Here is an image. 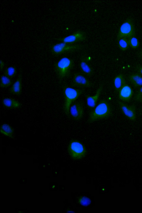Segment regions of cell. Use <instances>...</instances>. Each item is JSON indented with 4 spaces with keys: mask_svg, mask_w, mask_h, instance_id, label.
I'll use <instances>...</instances> for the list:
<instances>
[{
    "mask_svg": "<svg viewBox=\"0 0 142 213\" xmlns=\"http://www.w3.org/2000/svg\"><path fill=\"white\" fill-rule=\"evenodd\" d=\"M112 112L109 103L105 99L102 100L90 112L88 122L91 123L100 119L107 118L111 115Z\"/></svg>",
    "mask_w": 142,
    "mask_h": 213,
    "instance_id": "obj_1",
    "label": "cell"
},
{
    "mask_svg": "<svg viewBox=\"0 0 142 213\" xmlns=\"http://www.w3.org/2000/svg\"><path fill=\"white\" fill-rule=\"evenodd\" d=\"M113 83L115 90L119 92L121 89L126 84V81L124 75L120 73L117 75L114 79Z\"/></svg>",
    "mask_w": 142,
    "mask_h": 213,
    "instance_id": "obj_16",
    "label": "cell"
},
{
    "mask_svg": "<svg viewBox=\"0 0 142 213\" xmlns=\"http://www.w3.org/2000/svg\"><path fill=\"white\" fill-rule=\"evenodd\" d=\"M69 113L75 120H78L81 119L84 114V108L82 104L79 102L73 104L70 107Z\"/></svg>",
    "mask_w": 142,
    "mask_h": 213,
    "instance_id": "obj_10",
    "label": "cell"
},
{
    "mask_svg": "<svg viewBox=\"0 0 142 213\" xmlns=\"http://www.w3.org/2000/svg\"><path fill=\"white\" fill-rule=\"evenodd\" d=\"M118 92L119 99L122 101L127 102L130 101L133 93L131 87L126 84L124 85Z\"/></svg>",
    "mask_w": 142,
    "mask_h": 213,
    "instance_id": "obj_11",
    "label": "cell"
},
{
    "mask_svg": "<svg viewBox=\"0 0 142 213\" xmlns=\"http://www.w3.org/2000/svg\"><path fill=\"white\" fill-rule=\"evenodd\" d=\"M2 102L5 107L10 108H18L21 106V103L18 101L10 98L3 99Z\"/></svg>",
    "mask_w": 142,
    "mask_h": 213,
    "instance_id": "obj_17",
    "label": "cell"
},
{
    "mask_svg": "<svg viewBox=\"0 0 142 213\" xmlns=\"http://www.w3.org/2000/svg\"><path fill=\"white\" fill-rule=\"evenodd\" d=\"M79 66L82 73L86 76L90 77L93 74V69L85 57L83 56L81 58Z\"/></svg>",
    "mask_w": 142,
    "mask_h": 213,
    "instance_id": "obj_12",
    "label": "cell"
},
{
    "mask_svg": "<svg viewBox=\"0 0 142 213\" xmlns=\"http://www.w3.org/2000/svg\"><path fill=\"white\" fill-rule=\"evenodd\" d=\"M134 99L137 102L142 103V87H140L135 94Z\"/></svg>",
    "mask_w": 142,
    "mask_h": 213,
    "instance_id": "obj_23",
    "label": "cell"
},
{
    "mask_svg": "<svg viewBox=\"0 0 142 213\" xmlns=\"http://www.w3.org/2000/svg\"><path fill=\"white\" fill-rule=\"evenodd\" d=\"M86 38V34L85 32L81 30H78L72 34L61 38L60 41L62 42L75 43L85 40Z\"/></svg>",
    "mask_w": 142,
    "mask_h": 213,
    "instance_id": "obj_9",
    "label": "cell"
},
{
    "mask_svg": "<svg viewBox=\"0 0 142 213\" xmlns=\"http://www.w3.org/2000/svg\"><path fill=\"white\" fill-rule=\"evenodd\" d=\"M135 29L134 21L131 17L127 18L120 26L118 31L117 39L124 38L127 39L135 36Z\"/></svg>",
    "mask_w": 142,
    "mask_h": 213,
    "instance_id": "obj_4",
    "label": "cell"
},
{
    "mask_svg": "<svg viewBox=\"0 0 142 213\" xmlns=\"http://www.w3.org/2000/svg\"><path fill=\"white\" fill-rule=\"evenodd\" d=\"M0 131L1 133L11 138H12L13 134V130L9 125L4 124L1 127Z\"/></svg>",
    "mask_w": 142,
    "mask_h": 213,
    "instance_id": "obj_18",
    "label": "cell"
},
{
    "mask_svg": "<svg viewBox=\"0 0 142 213\" xmlns=\"http://www.w3.org/2000/svg\"><path fill=\"white\" fill-rule=\"evenodd\" d=\"M118 45L119 49L123 51L127 50L129 47L128 39L123 38L117 40Z\"/></svg>",
    "mask_w": 142,
    "mask_h": 213,
    "instance_id": "obj_19",
    "label": "cell"
},
{
    "mask_svg": "<svg viewBox=\"0 0 142 213\" xmlns=\"http://www.w3.org/2000/svg\"><path fill=\"white\" fill-rule=\"evenodd\" d=\"M128 79L134 86L136 87H142V76L139 73L131 74L128 77Z\"/></svg>",
    "mask_w": 142,
    "mask_h": 213,
    "instance_id": "obj_15",
    "label": "cell"
},
{
    "mask_svg": "<svg viewBox=\"0 0 142 213\" xmlns=\"http://www.w3.org/2000/svg\"><path fill=\"white\" fill-rule=\"evenodd\" d=\"M81 47V45L78 44L62 42L53 45L52 47L51 51L53 54L58 55L65 53L78 50Z\"/></svg>",
    "mask_w": 142,
    "mask_h": 213,
    "instance_id": "obj_6",
    "label": "cell"
},
{
    "mask_svg": "<svg viewBox=\"0 0 142 213\" xmlns=\"http://www.w3.org/2000/svg\"><path fill=\"white\" fill-rule=\"evenodd\" d=\"M135 70L137 72L142 76V65L139 64L135 65L134 67Z\"/></svg>",
    "mask_w": 142,
    "mask_h": 213,
    "instance_id": "obj_25",
    "label": "cell"
},
{
    "mask_svg": "<svg viewBox=\"0 0 142 213\" xmlns=\"http://www.w3.org/2000/svg\"><path fill=\"white\" fill-rule=\"evenodd\" d=\"M74 66L71 59L66 57L62 58L55 64V69L58 77L63 79L69 76Z\"/></svg>",
    "mask_w": 142,
    "mask_h": 213,
    "instance_id": "obj_2",
    "label": "cell"
},
{
    "mask_svg": "<svg viewBox=\"0 0 142 213\" xmlns=\"http://www.w3.org/2000/svg\"><path fill=\"white\" fill-rule=\"evenodd\" d=\"M4 66V64L3 63V62L2 61H1V70H2Z\"/></svg>",
    "mask_w": 142,
    "mask_h": 213,
    "instance_id": "obj_27",
    "label": "cell"
},
{
    "mask_svg": "<svg viewBox=\"0 0 142 213\" xmlns=\"http://www.w3.org/2000/svg\"><path fill=\"white\" fill-rule=\"evenodd\" d=\"M16 68L13 66H10L7 68L4 71V75L9 78L14 77L17 73Z\"/></svg>",
    "mask_w": 142,
    "mask_h": 213,
    "instance_id": "obj_21",
    "label": "cell"
},
{
    "mask_svg": "<svg viewBox=\"0 0 142 213\" xmlns=\"http://www.w3.org/2000/svg\"><path fill=\"white\" fill-rule=\"evenodd\" d=\"M22 76L20 74L10 87L9 92L14 95H19L22 92Z\"/></svg>",
    "mask_w": 142,
    "mask_h": 213,
    "instance_id": "obj_14",
    "label": "cell"
},
{
    "mask_svg": "<svg viewBox=\"0 0 142 213\" xmlns=\"http://www.w3.org/2000/svg\"><path fill=\"white\" fill-rule=\"evenodd\" d=\"M119 107L123 113L132 121H135L136 118V108L134 105H127L123 102H118Z\"/></svg>",
    "mask_w": 142,
    "mask_h": 213,
    "instance_id": "obj_8",
    "label": "cell"
},
{
    "mask_svg": "<svg viewBox=\"0 0 142 213\" xmlns=\"http://www.w3.org/2000/svg\"><path fill=\"white\" fill-rule=\"evenodd\" d=\"M103 89V85H101L97 89L94 95L87 96L86 103L89 108H93L95 107Z\"/></svg>",
    "mask_w": 142,
    "mask_h": 213,
    "instance_id": "obj_13",
    "label": "cell"
},
{
    "mask_svg": "<svg viewBox=\"0 0 142 213\" xmlns=\"http://www.w3.org/2000/svg\"><path fill=\"white\" fill-rule=\"evenodd\" d=\"M72 85L74 87L89 88L93 86L92 83L83 74H74L72 81Z\"/></svg>",
    "mask_w": 142,
    "mask_h": 213,
    "instance_id": "obj_7",
    "label": "cell"
},
{
    "mask_svg": "<svg viewBox=\"0 0 142 213\" xmlns=\"http://www.w3.org/2000/svg\"><path fill=\"white\" fill-rule=\"evenodd\" d=\"M69 154L73 159H80L83 157L86 153L84 146L76 140H72L69 143L68 147Z\"/></svg>",
    "mask_w": 142,
    "mask_h": 213,
    "instance_id": "obj_5",
    "label": "cell"
},
{
    "mask_svg": "<svg viewBox=\"0 0 142 213\" xmlns=\"http://www.w3.org/2000/svg\"><path fill=\"white\" fill-rule=\"evenodd\" d=\"M137 55L138 58L142 61V49L137 52Z\"/></svg>",
    "mask_w": 142,
    "mask_h": 213,
    "instance_id": "obj_26",
    "label": "cell"
},
{
    "mask_svg": "<svg viewBox=\"0 0 142 213\" xmlns=\"http://www.w3.org/2000/svg\"><path fill=\"white\" fill-rule=\"evenodd\" d=\"M129 47L134 49L138 48L140 45V43L138 39L133 36L128 39Z\"/></svg>",
    "mask_w": 142,
    "mask_h": 213,
    "instance_id": "obj_22",
    "label": "cell"
},
{
    "mask_svg": "<svg viewBox=\"0 0 142 213\" xmlns=\"http://www.w3.org/2000/svg\"><path fill=\"white\" fill-rule=\"evenodd\" d=\"M83 92V90L69 87H66L64 88L65 101L63 109L66 114L68 115L69 114L70 108L72 103L82 94Z\"/></svg>",
    "mask_w": 142,
    "mask_h": 213,
    "instance_id": "obj_3",
    "label": "cell"
},
{
    "mask_svg": "<svg viewBox=\"0 0 142 213\" xmlns=\"http://www.w3.org/2000/svg\"><path fill=\"white\" fill-rule=\"evenodd\" d=\"M79 202L82 205L87 206L89 205L90 202V200L85 197H81L79 199Z\"/></svg>",
    "mask_w": 142,
    "mask_h": 213,
    "instance_id": "obj_24",
    "label": "cell"
},
{
    "mask_svg": "<svg viewBox=\"0 0 142 213\" xmlns=\"http://www.w3.org/2000/svg\"><path fill=\"white\" fill-rule=\"evenodd\" d=\"M13 81L11 78L5 75L1 76L0 78V86L3 88H6L12 84Z\"/></svg>",
    "mask_w": 142,
    "mask_h": 213,
    "instance_id": "obj_20",
    "label": "cell"
}]
</instances>
